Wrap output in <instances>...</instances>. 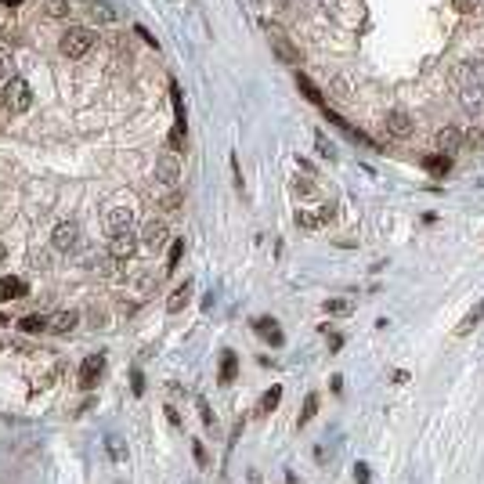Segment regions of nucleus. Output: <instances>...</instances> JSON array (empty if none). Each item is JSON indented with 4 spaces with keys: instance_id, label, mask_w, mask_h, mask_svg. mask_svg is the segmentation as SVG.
<instances>
[{
    "instance_id": "nucleus-1",
    "label": "nucleus",
    "mask_w": 484,
    "mask_h": 484,
    "mask_svg": "<svg viewBox=\"0 0 484 484\" xmlns=\"http://www.w3.org/2000/svg\"><path fill=\"white\" fill-rule=\"evenodd\" d=\"M459 84H463V105L481 109L484 102V66L481 62H463L459 66Z\"/></svg>"
},
{
    "instance_id": "nucleus-2",
    "label": "nucleus",
    "mask_w": 484,
    "mask_h": 484,
    "mask_svg": "<svg viewBox=\"0 0 484 484\" xmlns=\"http://www.w3.org/2000/svg\"><path fill=\"white\" fill-rule=\"evenodd\" d=\"M94 29H87V26H69L66 33H62V55L66 58H73V62H80V58H87L91 55V47H94Z\"/></svg>"
},
{
    "instance_id": "nucleus-3",
    "label": "nucleus",
    "mask_w": 484,
    "mask_h": 484,
    "mask_svg": "<svg viewBox=\"0 0 484 484\" xmlns=\"http://www.w3.org/2000/svg\"><path fill=\"white\" fill-rule=\"evenodd\" d=\"M138 242H141V250H149V253H159L163 246H170V228H167V221H163V217L145 221Z\"/></svg>"
},
{
    "instance_id": "nucleus-4",
    "label": "nucleus",
    "mask_w": 484,
    "mask_h": 484,
    "mask_svg": "<svg viewBox=\"0 0 484 484\" xmlns=\"http://www.w3.org/2000/svg\"><path fill=\"white\" fill-rule=\"evenodd\" d=\"M4 105H8V112H26L29 105H33V87H29V80H22V76H11L8 80Z\"/></svg>"
},
{
    "instance_id": "nucleus-5",
    "label": "nucleus",
    "mask_w": 484,
    "mask_h": 484,
    "mask_svg": "<svg viewBox=\"0 0 484 484\" xmlns=\"http://www.w3.org/2000/svg\"><path fill=\"white\" fill-rule=\"evenodd\" d=\"M177 181H181V159H177V152L159 156V159H156V185L177 188Z\"/></svg>"
},
{
    "instance_id": "nucleus-6",
    "label": "nucleus",
    "mask_w": 484,
    "mask_h": 484,
    "mask_svg": "<svg viewBox=\"0 0 484 484\" xmlns=\"http://www.w3.org/2000/svg\"><path fill=\"white\" fill-rule=\"evenodd\" d=\"M51 242L58 253H73L80 246V224L76 221H58L55 232H51Z\"/></svg>"
},
{
    "instance_id": "nucleus-7",
    "label": "nucleus",
    "mask_w": 484,
    "mask_h": 484,
    "mask_svg": "<svg viewBox=\"0 0 484 484\" xmlns=\"http://www.w3.org/2000/svg\"><path fill=\"white\" fill-rule=\"evenodd\" d=\"M102 373H105V354H91V358H84V365H80V391H94Z\"/></svg>"
},
{
    "instance_id": "nucleus-8",
    "label": "nucleus",
    "mask_w": 484,
    "mask_h": 484,
    "mask_svg": "<svg viewBox=\"0 0 484 484\" xmlns=\"http://www.w3.org/2000/svg\"><path fill=\"white\" fill-rule=\"evenodd\" d=\"M105 228H109V235L134 232V210L131 206H112L109 214H105Z\"/></svg>"
},
{
    "instance_id": "nucleus-9",
    "label": "nucleus",
    "mask_w": 484,
    "mask_h": 484,
    "mask_svg": "<svg viewBox=\"0 0 484 484\" xmlns=\"http://www.w3.org/2000/svg\"><path fill=\"white\" fill-rule=\"evenodd\" d=\"M383 127H387V134H391V138H409L416 123H412V116L405 109H391V112H387V120H383Z\"/></svg>"
},
{
    "instance_id": "nucleus-10",
    "label": "nucleus",
    "mask_w": 484,
    "mask_h": 484,
    "mask_svg": "<svg viewBox=\"0 0 484 484\" xmlns=\"http://www.w3.org/2000/svg\"><path fill=\"white\" fill-rule=\"evenodd\" d=\"M134 253H138V235H134V232L112 235V242H109V257H116V261H131Z\"/></svg>"
},
{
    "instance_id": "nucleus-11",
    "label": "nucleus",
    "mask_w": 484,
    "mask_h": 484,
    "mask_svg": "<svg viewBox=\"0 0 484 484\" xmlns=\"http://www.w3.org/2000/svg\"><path fill=\"white\" fill-rule=\"evenodd\" d=\"M253 333L261 336V340H268L271 347H282V344H286V336L279 333V322H275V318H268V315L253 318Z\"/></svg>"
},
{
    "instance_id": "nucleus-12",
    "label": "nucleus",
    "mask_w": 484,
    "mask_h": 484,
    "mask_svg": "<svg viewBox=\"0 0 484 484\" xmlns=\"http://www.w3.org/2000/svg\"><path fill=\"white\" fill-rule=\"evenodd\" d=\"M80 8H84V15L94 22H116V11H112L109 0H80Z\"/></svg>"
},
{
    "instance_id": "nucleus-13",
    "label": "nucleus",
    "mask_w": 484,
    "mask_h": 484,
    "mask_svg": "<svg viewBox=\"0 0 484 484\" xmlns=\"http://www.w3.org/2000/svg\"><path fill=\"white\" fill-rule=\"evenodd\" d=\"M235 376H239V354H235V351H224V354H221V373H217V383H221V387H232V383H235Z\"/></svg>"
},
{
    "instance_id": "nucleus-14",
    "label": "nucleus",
    "mask_w": 484,
    "mask_h": 484,
    "mask_svg": "<svg viewBox=\"0 0 484 484\" xmlns=\"http://www.w3.org/2000/svg\"><path fill=\"white\" fill-rule=\"evenodd\" d=\"M76 322H80L76 311H55V315H47V333H73Z\"/></svg>"
},
{
    "instance_id": "nucleus-15",
    "label": "nucleus",
    "mask_w": 484,
    "mask_h": 484,
    "mask_svg": "<svg viewBox=\"0 0 484 484\" xmlns=\"http://www.w3.org/2000/svg\"><path fill=\"white\" fill-rule=\"evenodd\" d=\"M463 131H459V127H445V131H438V145H441V152L445 156H456L459 149H463Z\"/></svg>"
},
{
    "instance_id": "nucleus-16",
    "label": "nucleus",
    "mask_w": 484,
    "mask_h": 484,
    "mask_svg": "<svg viewBox=\"0 0 484 484\" xmlns=\"http://www.w3.org/2000/svg\"><path fill=\"white\" fill-rule=\"evenodd\" d=\"M279 405H282V387H268V391L261 394V401H257L253 416H271Z\"/></svg>"
},
{
    "instance_id": "nucleus-17",
    "label": "nucleus",
    "mask_w": 484,
    "mask_h": 484,
    "mask_svg": "<svg viewBox=\"0 0 484 484\" xmlns=\"http://www.w3.org/2000/svg\"><path fill=\"white\" fill-rule=\"evenodd\" d=\"M26 293H29V286H26L22 279H11V275L0 279V300H19V297H26Z\"/></svg>"
},
{
    "instance_id": "nucleus-18",
    "label": "nucleus",
    "mask_w": 484,
    "mask_h": 484,
    "mask_svg": "<svg viewBox=\"0 0 484 484\" xmlns=\"http://www.w3.org/2000/svg\"><path fill=\"white\" fill-rule=\"evenodd\" d=\"M423 170H427V174H434V177H445V174L452 170V156H445V152L423 156Z\"/></svg>"
},
{
    "instance_id": "nucleus-19",
    "label": "nucleus",
    "mask_w": 484,
    "mask_h": 484,
    "mask_svg": "<svg viewBox=\"0 0 484 484\" xmlns=\"http://www.w3.org/2000/svg\"><path fill=\"white\" fill-rule=\"evenodd\" d=\"M192 300V282H185V286H177L174 293H170V300H167V315H177L185 308V304Z\"/></svg>"
},
{
    "instance_id": "nucleus-20",
    "label": "nucleus",
    "mask_w": 484,
    "mask_h": 484,
    "mask_svg": "<svg viewBox=\"0 0 484 484\" xmlns=\"http://www.w3.org/2000/svg\"><path fill=\"white\" fill-rule=\"evenodd\" d=\"M297 87L304 91V98H308V102H315V105H326V98H322V91L311 84V76H308V73H300V69H297Z\"/></svg>"
},
{
    "instance_id": "nucleus-21",
    "label": "nucleus",
    "mask_w": 484,
    "mask_h": 484,
    "mask_svg": "<svg viewBox=\"0 0 484 484\" xmlns=\"http://www.w3.org/2000/svg\"><path fill=\"white\" fill-rule=\"evenodd\" d=\"M481 322H484V300H481L477 308H474L470 315H466V318L459 322V326H456V333H459V336H466V333H474V329L481 326Z\"/></svg>"
},
{
    "instance_id": "nucleus-22",
    "label": "nucleus",
    "mask_w": 484,
    "mask_h": 484,
    "mask_svg": "<svg viewBox=\"0 0 484 484\" xmlns=\"http://www.w3.org/2000/svg\"><path fill=\"white\" fill-rule=\"evenodd\" d=\"M297 228H304V232H318V228H322L318 210H297Z\"/></svg>"
},
{
    "instance_id": "nucleus-23",
    "label": "nucleus",
    "mask_w": 484,
    "mask_h": 484,
    "mask_svg": "<svg viewBox=\"0 0 484 484\" xmlns=\"http://www.w3.org/2000/svg\"><path fill=\"white\" fill-rule=\"evenodd\" d=\"M185 257V239H170V250H167V271H177Z\"/></svg>"
},
{
    "instance_id": "nucleus-24",
    "label": "nucleus",
    "mask_w": 484,
    "mask_h": 484,
    "mask_svg": "<svg viewBox=\"0 0 484 484\" xmlns=\"http://www.w3.org/2000/svg\"><path fill=\"white\" fill-rule=\"evenodd\" d=\"M69 0H44V15H47V19H66V15H69Z\"/></svg>"
},
{
    "instance_id": "nucleus-25",
    "label": "nucleus",
    "mask_w": 484,
    "mask_h": 484,
    "mask_svg": "<svg viewBox=\"0 0 484 484\" xmlns=\"http://www.w3.org/2000/svg\"><path fill=\"white\" fill-rule=\"evenodd\" d=\"M167 145H170V152H181V149H185V120H174Z\"/></svg>"
},
{
    "instance_id": "nucleus-26",
    "label": "nucleus",
    "mask_w": 484,
    "mask_h": 484,
    "mask_svg": "<svg viewBox=\"0 0 484 484\" xmlns=\"http://www.w3.org/2000/svg\"><path fill=\"white\" fill-rule=\"evenodd\" d=\"M271 47H275V55L282 62H300V51H293V47L286 44V37H275V40H271Z\"/></svg>"
},
{
    "instance_id": "nucleus-27",
    "label": "nucleus",
    "mask_w": 484,
    "mask_h": 484,
    "mask_svg": "<svg viewBox=\"0 0 484 484\" xmlns=\"http://www.w3.org/2000/svg\"><path fill=\"white\" fill-rule=\"evenodd\" d=\"M19 329H22V333H44V329H47V318H44V315H26V318L19 322Z\"/></svg>"
},
{
    "instance_id": "nucleus-28",
    "label": "nucleus",
    "mask_w": 484,
    "mask_h": 484,
    "mask_svg": "<svg viewBox=\"0 0 484 484\" xmlns=\"http://www.w3.org/2000/svg\"><path fill=\"white\" fill-rule=\"evenodd\" d=\"M315 412H318V394H308L304 398V409H300V427H308L315 419Z\"/></svg>"
},
{
    "instance_id": "nucleus-29",
    "label": "nucleus",
    "mask_w": 484,
    "mask_h": 484,
    "mask_svg": "<svg viewBox=\"0 0 484 484\" xmlns=\"http://www.w3.org/2000/svg\"><path fill=\"white\" fill-rule=\"evenodd\" d=\"M326 311H329V315H351L354 304H351L347 297H333V300H326Z\"/></svg>"
},
{
    "instance_id": "nucleus-30",
    "label": "nucleus",
    "mask_w": 484,
    "mask_h": 484,
    "mask_svg": "<svg viewBox=\"0 0 484 484\" xmlns=\"http://www.w3.org/2000/svg\"><path fill=\"white\" fill-rule=\"evenodd\" d=\"M170 98H174V116L185 120V94H181V87H177V80H170Z\"/></svg>"
},
{
    "instance_id": "nucleus-31",
    "label": "nucleus",
    "mask_w": 484,
    "mask_h": 484,
    "mask_svg": "<svg viewBox=\"0 0 484 484\" xmlns=\"http://www.w3.org/2000/svg\"><path fill=\"white\" fill-rule=\"evenodd\" d=\"M105 452H109L112 463H123V459H127V448H123L120 438H109V441H105Z\"/></svg>"
},
{
    "instance_id": "nucleus-32",
    "label": "nucleus",
    "mask_w": 484,
    "mask_h": 484,
    "mask_svg": "<svg viewBox=\"0 0 484 484\" xmlns=\"http://www.w3.org/2000/svg\"><path fill=\"white\" fill-rule=\"evenodd\" d=\"M196 405H199V416H203V427H206V430H214V427H217V416H214V409H210V401L199 398Z\"/></svg>"
},
{
    "instance_id": "nucleus-33",
    "label": "nucleus",
    "mask_w": 484,
    "mask_h": 484,
    "mask_svg": "<svg viewBox=\"0 0 484 484\" xmlns=\"http://www.w3.org/2000/svg\"><path fill=\"white\" fill-rule=\"evenodd\" d=\"M315 149H318L322 156H326V159H336V149H333V141H329L326 134H322V131L315 134Z\"/></svg>"
},
{
    "instance_id": "nucleus-34",
    "label": "nucleus",
    "mask_w": 484,
    "mask_h": 484,
    "mask_svg": "<svg viewBox=\"0 0 484 484\" xmlns=\"http://www.w3.org/2000/svg\"><path fill=\"white\" fill-rule=\"evenodd\" d=\"M293 192L308 199V196H315V181H311V177H297V181H293Z\"/></svg>"
},
{
    "instance_id": "nucleus-35",
    "label": "nucleus",
    "mask_w": 484,
    "mask_h": 484,
    "mask_svg": "<svg viewBox=\"0 0 484 484\" xmlns=\"http://www.w3.org/2000/svg\"><path fill=\"white\" fill-rule=\"evenodd\" d=\"M163 206L170 210V214H177V210H181V192H177V188H167V199H163Z\"/></svg>"
},
{
    "instance_id": "nucleus-36",
    "label": "nucleus",
    "mask_w": 484,
    "mask_h": 484,
    "mask_svg": "<svg viewBox=\"0 0 484 484\" xmlns=\"http://www.w3.org/2000/svg\"><path fill=\"white\" fill-rule=\"evenodd\" d=\"M354 481H358V484H373V474H369V466H365V463L354 466Z\"/></svg>"
},
{
    "instance_id": "nucleus-37",
    "label": "nucleus",
    "mask_w": 484,
    "mask_h": 484,
    "mask_svg": "<svg viewBox=\"0 0 484 484\" xmlns=\"http://www.w3.org/2000/svg\"><path fill=\"white\" fill-rule=\"evenodd\" d=\"M333 217H336V203H326V206L318 210V221H322V224H329Z\"/></svg>"
},
{
    "instance_id": "nucleus-38",
    "label": "nucleus",
    "mask_w": 484,
    "mask_h": 484,
    "mask_svg": "<svg viewBox=\"0 0 484 484\" xmlns=\"http://www.w3.org/2000/svg\"><path fill=\"white\" fill-rule=\"evenodd\" d=\"M192 456H196V463H199V466H206V463H210V456H206L203 441H196V445H192Z\"/></svg>"
},
{
    "instance_id": "nucleus-39",
    "label": "nucleus",
    "mask_w": 484,
    "mask_h": 484,
    "mask_svg": "<svg viewBox=\"0 0 484 484\" xmlns=\"http://www.w3.org/2000/svg\"><path fill=\"white\" fill-rule=\"evenodd\" d=\"M134 33H138V37H141L145 44H149V47H156V37H152V33H149V29H145V26H134Z\"/></svg>"
},
{
    "instance_id": "nucleus-40",
    "label": "nucleus",
    "mask_w": 484,
    "mask_h": 484,
    "mask_svg": "<svg viewBox=\"0 0 484 484\" xmlns=\"http://www.w3.org/2000/svg\"><path fill=\"white\" fill-rule=\"evenodd\" d=\"M232 177H235V188L242 192V170H239V159L232 156Z\"/></svg>"
},
{
    "instance_id": "nucleus-41",
    "label": "nucleus",
    "mask_w": 484,
    "mask_h": 484,
    "mask_svg": "<svg viewBox=\"0 0 484 484\" xmlns=\"http://www.w3.org/2000/svg\"><path fill=\"white\" fill-rule=\"evenodd\" d=\"M131 380H134V394L141 398V394H145V376H141V373H134Z\"/></svg>"
},
{
    "instance_id": "nucleus-42",
    "label": "nucleus",
    "mask_w": 484,
    "mask_h": 484,
    "mask_svg": "<svg viewBox=\"0 0 484 484\" xmlns=\"http://www.w3.org/2000/svg\"><path fill=\"white\" fill-rule=\"evenodd\" d=\"M167 419H170L174 427H181V416H177V409H174V405H167Z\"/></svg>"
},
{
    "instance_id": "nucleus-43",
    "label": "nucleus",
    "mask_w": 484,
    "mask_h": 484,
    "mask_svg": "<svg viewBox=\"0 0 484 484\" xmlns=\"http://www.w3.org/2000/svg\"><path fill=\"white\" fill-rule=\"evenodd\" d=\"M8 69H11V62H8V55H0V80L8 76Z\"/></svg>"
},
{
    "instance_id": "nucleus-44",
    "label": "nucleus",
    "mask_w": 484,
    "mask_h": 484,
    "mask_svg": "<svg viewBox=\"0 0 484 484\" xmlns=\"http://www.w3.org/2000/svg\"><path fill=\"white\" fill-rule=\"evenodd\" d=\"M0 4H4V8H22L26 0H0Z\"/></svg>"
},
{
    "instance_id": "nucleus-45",
    "label": "nucleus",
    "mask_w": 484,
    "mask_h": 484,
    "mask_svg": "<svg viewBox=\"0 0 484 484\" xmlns=\"http://www.w3.org/2000/svg\"><path fill=\"white\" fill-rule=\"evenodd\" d=\"M8 116H11V112H8V105H4V98H0V123H4Z\"/></svg>"
},
{
    "instance_id": "nucleus-46",
    "label": "nucleus",
    "mask_w": 484,
    "mask_h": 484,
    "mask_svg": "<svg viewBox=\"0 0 484 484\" xmlns=\"http://www.w3.org/2000/svg\"><path fill=\"white\" fill-rule=\"evenodd\" d=\"M286 484H297V474H286Z\"/></svg>"
},
{
    "instance_id": "nucleus-47",
    "label": "nucleus",
    "mask_w": 484,
    "mask_h": 484,
    "mask_svg": "<svg viewBox=\"0 0 484 484\" xmlns=\"http://www.w3.org/2000/svg\"><path fill=\"white\" fill-rule=\"evenodd\" d=\"M4 257H8V246H4V242H0V261H4Z\"/></svg>"
},
{
    "instance_id": "nucleus-48",
    "label": "nucleus",
    "mask_w": 484,
    "mask_h": 484,
    "mask_svg": "<svg viewBox=\"0 0 484 484\" xmlns=\"http://www.w3.org/2000/svg\"><path fill=\"white\" fill-rule=\"evenodd\" d=\"M0 326H11V318H8V315H0Z\"/></svg>"
}]
</instances>
